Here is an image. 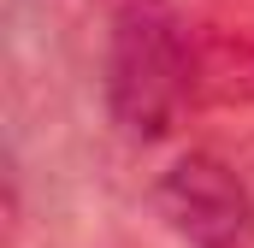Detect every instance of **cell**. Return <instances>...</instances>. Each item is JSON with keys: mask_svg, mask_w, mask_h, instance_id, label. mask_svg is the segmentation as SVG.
Instances as JSON below:
<instances>
[{"mask_svg": "<svg viewBox=\"0 0 254 248\" xmlns=\"http://www.w3.org/2000/svg\"><path fill=\"white\" fill-rule=\"evenodd\" d=\"M201 89L195 30L172 0H119L107 30V113L130 142H160Z\"/></svg>", "mask_w": 254, "mask_h": 248, "instance_id": "6da1fadb", "label": "cell"}, {"mask_svg": "<svg viewBox=\"0 0 254 248\" xmlns=\"http://www.w3.org/2000/svg\"><path fill=\"white\" fill-rule=\"evenodd\" d=\"M154 213L190 248H254V195L219 154H184L154 184Z\"/></svg>", "mask_w": 254, "mask_h": 248, "instance_id": "7a4b0ae2", "label": "cell"}]
</instances>
